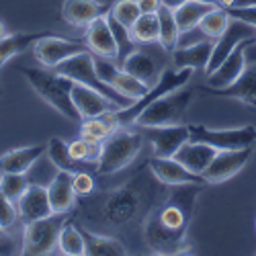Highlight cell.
I'll return each instance as SVG.
<instances>
[{"instance_id":"1","label":"cell","mask_w":256,"mask_h":256,"mask_svg":"<svg viewBox=\"0 0 256 256\" xmlns=\"http://www.w3.org/2000/svg\"><path fill=\"white\" fill-rule=\"evenodd\" d=\"M203 186L207 184L172 186L168 199L146 218L144 240L154 254H193V248L184 242L195 213V201Z\"/></svg>"},{"instance_id":"2","label":"cell","mask_w":256,"mask_h":256,"mask_svg":"<svg viewBox=\"0 0 256 256\" xmlns=\"http://www.w3.org/2000/svg\"><path fill=\"white\" fill-rule=\"evenodd\" d=\"M20 72H23L33 92L46 104H50L54 111H58L68 121H76V123L82 121V115L78 113L76 104L72 100L74 82L70 78L58 74L56 70L50 72V68H23Z\"/></svg>"},{"instance_id":"3","label":"cell","mask_w":256,"mask_h":256,"mask_svg":"<svg viewBox=\"0 0 256 256\" xmlns=\"http://www.w3.org/2000/svg\"><path fill=\"white\" fill-rule=\"evenodd\" d=\"M144 146V136L130 130H115L100 142V154L96 160V174H115L130 166Z\"/></svg>"},{"instance_id":"4","label":"cell","mask_w":256,"mask_h":256,"mask_svg":"<svg viewBox=\"0 0 256 256\" xmlns=\"http://www.w3.org/2000/svg\"><path fill=\"white\" fill-rule=\"evenodd\" d=\"M58 74L70 78L72 82L76 84H84V86H88L96 92H100L102 96H106L109 100L115 102L117 109H125V106H130L134 100L123 96L121 92H117L113 86H109L98 74H96V68H94V54L90 50L86 52H80L76 56H72L70 60L62 62L60 66L56 68Z\"/></svg>"},{"instance_id":"5","label":"cell","mask_w":256,"mask_h":256,"mask_svg":"<svg viewBox=\"0 0 256 256\" xmlns=\"http://www.w3.org/2000/svg\"><path fill=\"white\" fill-rule=\"evenodd\" d=\"M193 72H195L193 68H166V70L162 72L160 80H158L142 98L134 100L130 106H125V109H115V111H113V119L117 121L119 127L134 123V121L138 119V115H140L144 109H148V106H150L154 100H158L160 96L172 92V90H176V88H182L184 84H188V80L193 78Z\"/></svg>"},{"instance_id":"6","label":"cell","mask_w":256,"mask_h":256,"mask_svg":"<svg viewBox=\"0 0 256 256\" xmlns=\"http://www.w3.org/2000/svg\"><path fill=\"white\" fill-rule=\"evenodd\" d=\"M193 94H195V90L184 84L182 88H176L172 92L160 96L158 100H154L148 109H144L138 115V119L134 123H138L140 127H158V125L180 123L190 100H193Z\"/></svg>"},{"instance_id":"7","label":"cell","mask_w":256,"mask_h":256,"mask_svg":"<svg viewBox=\"0 0 256 256\" xmlns=\"http://www.w3.org/2000/svg\"><path fill=\"white\" fill-rule=\"evenodd\" d=\"M66 213H52L48 218L25 224L20 252L25 256H44L50 254L58 246V238L62 228L66 226Z\"/></svg>"},{"instance_id":"8","label":"cell","mask_w":256,"mask_h":256,"mask_svg":"<svg viewBox=\"0 0 256 256\" xmlns=\"http://www.w3.org/2000/svg\"><path fill=\"white\" fill-rule=\"evenodd\" d=\"M142 209V188L138 180L125 182L123 186L111 190L100 203V220L113 228L130 224Z\"/></svg>"},{"instance_id":"9","label":"cell","mask_w":256,"mask_h":256,"mask_svg":"<svg viewBox=\"0 0 256 256\" xmlns=\"http://www.w3.org/2000/svg\"><path fill=\"white\" fill-rule=\"evenodd\" d=\"M188 140L207 144L216 150H240L256 146V127H232V130H211L207 125H188Z\"/></svg>"},{"instance_id":"10","label":"cell","mask_w":256,"mask_h":256,"mask_svg":"<svg viewBox=\"0 0 256 256\" xmlns=\"http://www.w3.org/2000/svg\"><path fill=\"white\" fill-rule=\"evenodd\" d=\"M88 48L80 44V41H70L66 37H60V35H44L41 39L35 41L33 46V56L35 60L41 64L44 68L56 70L62 62L70 60L72 56L80 54V52H86Z\"/></svg>"},{"instance_id":"11","label":"cell","mask_w":256,"mask_h":256,"mask_svg":"<svg viewBox=\"0 0 256 256\" xmlns=\"http://www.w3.org/2000/svg\"><path fill=\"white\" fill-rule=\"evenodd\" d=\"M94 68H96V74L109 84V86H113L117 92H121L123 96L132 98V100L142 98L148 90H150V86H146L144 82H140L132 74H127L115 60L94 56Z\"/></svg>"},{"instance_id":"12","label":"cell","mask_w":256,"mask_h":256,"mask_svg":"<svg viewBox=\"0 0 256 256\" xmlns=\"http://www.w3.org/2000/svg\"><path fill=\"white\" fill-rule=\"evenodd\" d=\"M254 148H240V150H220L211 164L201 174L207 184H220L236 176L240 170L250 162Z\"/></svg>"},{"instance_id":"13","label":"cell","mask_w":256,"mask_h":256,"mask_svg":"<svg viewBox=\"0 0 256 256\" xmlns=\"http://www.w3.org/2000/svg\"><path fill=\"white\" fill-rule=\"evenodd\" d=\"M252 37H256V29H254V27L242 23V20L232 18V20H230V25H228V29H226V33H224L222 37H218V39H216V44H213L211 58H209V64H207L205 72L211 74V72L216 70V68L220 66V64H222L234 50H236V48L242 44V41L252 39Z\"/></svg>"},{"instance_id":"14","label":"cell","mask_w":256,"mask_h":256,"mask_svg":"<svg viewBox=\"0 0 256 256\" xmlns=\"http://www.w3.org/2000/svg\"><path fill=\"white\" fill-rule=\"evenodd\" d=\"M146 132V138L152 144V154L170 158L176 150L188 142V125L174 123V125H158V127H142Z\"/></svg>"},{"instance_id":"15","label":"cell","mask_w":256,"mask_h":256,"mask_svg":"<svg viewBox=\"0 0 256 256\" xmlns=\"http://www.w3.org/2000/svg\"><path fill=\"white\" fill-rule=\"evenodd\" d=\"M148 168L150 172L158 178V182L168 184V186H178V184H207L201 174L190 172L184 168L174 156L162 158V156H152L148 160Z\"/></svg>"},{"instance_id":"16","label":"cell","mask_w":256,"mask_h":256,"mask_svg":"<svg viewBox=\"0 0 256 256\" xmlns=\"http://www.w3.org/2000/svg\"><path fill=\"white\" fill-rule=\"evenodd\" d=\"M254 44H256V37L242 41V44L234 50L216 70H213L211 74H207V86L226 88V86H230L232 82H236L240 78V74L246 70V52Z\"/></svg>"},{"instance_id":"17","label":"cell","mask_w":256,"mask_h":256,"mask_svg":"<svg viewBox=\"0 0 256 256\" xmlns=\"http://www.w3.org/2000/svg\"><path fill=\"white\" fill-rule=\"evenodd\" d=\"M16 205V213H18V220L23 224L41 220V218H48L52 216V203H50V195H48V186H41V184H29L27 190L18 197Z\"/></svg>"},{"instance_id":"18","label":"cell","mask_w":256,"mask_h":256,"mask_svg":"<svg viewBox=\"0 0 256 256\" xmlns=\"http://www.w3.org/2000/svg\"><path fill=\"white\" fill-rule=\"evenodd\" d=\"M205 94L211 96H222V98H234L240 100L248 106H256V64L246 66V70L240 74L236 82H232L226 88H211V86H201Z\"/></svg>"},{"instance_id":"19","label":"cell","mask_w":256,"mask_h":256,"mask_svg":"<svg viewBox=\"0 0 256 256\" xmlns=\"http://www.w3.org/2000/svg\"><path fill=\"white\" fill-rule=\"evenodd\" d=\"M84 39H86V48L94 56L109 58V60L117 58V46H115V39H113L111 27H109V20H106V14L94 18L92 23L86 27Z\"/></svg>"},{"instance_id":"20","label":"cell","mask_w":256,"mask_h":256,"mask_svg":"<svg viewBox=\"0 0 256 256\" xmlns=\"http://www.w3.org/2000/svg\"><path fill=\"white\" fill-rule=\"evenodd\" d=\"M106 12H109L106 6L100 4L98 0H64L62 2V18L72 27L86 29L94 18Z\"/></svg>"},{"instance_id":"21","label":"cell","mask_w":256,"mask_h":256,"mask_svg":"<svg viewBox=\"0 0 256 256\" xmlns=\"http://www.w3.org/2000/svg\"><path fill=\"white\" fill-rule=\"evenodd\" d=\"M72 100L76 104L78 113L82 115V119H88V117H98L106 111H115L117 106L113 100H109L106 96H102L100 92L84 86V84H76L72 86Z\"/></svg>"},{"instance_id":"22","label":"cell","mask_w":256,"mask_h":256,"mask_svg":"<svg viewBox=\"0 0 256 256\" xmlns=\"http://www.w3.org/2000/svg\"><path fill=\"white\" fill-rule=\"evenodd\" d=\"M72 172L66 170H58L54 174V178L48 184V195H50V203H52V211L54 213H68L74 203H76V190H74V180H72Z\"/></svg>"},{"instance_id":"23","label":"cell","mask_w":256,"mask_h":256,"mask_svg":"<svg viewBox=\"0 0 256 256\" xmlns=\"http://www.w3.org/2000/svg\"><path fill=\"white\" fill-rule=\"evenodd\" d=\"M121 68L132 74L134 78H138L140 82H144L146 86H154V84L160 80L162 72H160V62L148 52H142V50H136L130 58H127Z\"/></svg>"},{"instance_id":"24","label":"cell","mask_w":256,"mask_h":256,"mask_svg":"<svg viewBox=\"0 0 256 256\" xmlns=\"http://www.w3.org/2000/svg\"><path fill=\"white\" fill-rule=\"evenodd\" d=\"M216 154H218L216 148H211V146H207V144H201V142L188 140V142H184V144L178 148V150H176L174 158H176L184 168H188L190 172L203 174L205 168L211 164V160L216 158Z\"/></svg>"},{"instance_id":"25","label":"cell","mask_w":256,"mask_h":256,"mask_svg":"<svg viewBox=\"0 0 256 256\" xmlns=\"http://www.w3.org/2000/svg\"><path fill=\"white\" fill-rule=\"evenodd\" d=\"M48 152V146H23L8 150L4 156H0V172H29L35 162Z\"/></svg>"},{"instance_id":"26","label":"cell","mask_w":256,"mask_h":256,"mask_svg":"<svg viewBox=\"0 0 256 256\" xmlns=\"http://www.w3.org/2000/svg\"><path fill=\"white\" fill-rule=\"evenodd\" d=\"M211 50H213L211 39H199L188 46H176V50L172 52V64L174 68L205 70L211 58Z\"/></svg>"},{"instance_id":"27","label":"cell","mask_w":256,"mask_h":256,"mask_svg":"<svg viewBox=\"0 0 256 256\" xmlns=\"http://www.w3.org/2000/svg\"><path fill=\"white\" fill-rule=\"evenodd\" d=\"M48 158L58 170H66V172H72V174L80 172V170H92V172H96V164L76 160L70 152L68 144L62 138H52L48 142Z\"/></svg>"},{"instance_id":"28","label":"cell","mask_w":256,"mask_h":256,"mask_svg":"<svg viewBox=\"0 0 256 256\" xmlns=\"http://www.w3.org/2000/svg\"><path fill=\"white\" fill-rule=\"evenodd\" d=\"M84 238V254L88 256H125L127 248L117 238H106L86 228H80Z\"/></svg>"},{"instance_id":"29","label":"cell","mask_w":256,"mask_h":256,"mask_svg":"<svg viewBox=\"0 0 256 256\" xmlns=\"http://www.w3.org/2000/svg\"><path fill=\"white\" fill-rule=\"evenodd\" d=\"M48 33H8L6 37L0 39V70L6 66L14 56L23 54L27 48L35 46V41L41 39Z\"/></svg>"},{"instance_id":"30","label":"cell","mask_w":256,"mask_h":256,"mask_svg":"<svg viewBox=\"0 0 256 256\" xmlns=\"http://www.w3.org/2000/svg\"><path fill=\"white\" fill-rule=\"evenodd\" d=\"M211 8H216V6L205 4V2H197V0H188V2L180 4L178 8H174L172 12H174V18H176V25H178L180 35L197 29L199 23H201V18H203Z\"/></svg>"},{"instance_id":"31","label":"cell","mask_w":256,"mask_h":256,"mask_svg":"<svg viewBox=\"0 0 256 256\" xmlns=\"http://www.w3.org/2000/svg\"><path fill=\"white\" fill-rule=\"evenodd\" d=\"M158 20H160L158 46H160L164 52H174L176 46H178L180 31H178V25H176V18H174L172 8H168V6L162 4V6L158 8Z\"/></svg>"},{"instance_id":"32","label":"cell","mask_w":256,"mask_h":256,"mask_svg":"<svg viewBox=\"0 0 256 256\" xmlns=\"http://www.w3.org/2000/svg\"><path fill=\"white\" fill-rule=\"evenodd\" d=\"M132 35L136 39V44H142V46L158 44V37H160L158 12H142V16L132 25Z\"/></svg>"},{"instance_id":"33","label":"cell","mask_w":256,"mask_h":256,"mask_svg":"<svg viewBox=\"0 0 256 256\" xmlns=\"http://www.w3.org/2000/svg\"><path fill=\"white\" fill-rule=\"evenodd\" d=\"M106 20H109V27H111L115 46H117V58H115V62L121 66V64L136 52V39L132 35V29L125 27L123 23H119V20L113 18L109 12H106Z\"/></svg>"},{"instance_id":"34","label":"cell","mask_w":256,"mask_h":256,"mask_svg":"<svg viewBox=\"0 0 256 256\" xmlns=\"http://www.w3.org/2000/svg\"><path fill=\"white\" fill-rule=\"evenodd\" d=\"M230 20L232 16L228 14V10L224 6H216V8H211L203 18H201V23H199V31L203 37L207 39H218L226 33L228 25H230Z\"/></svg>"},{"instance_id":"35","label":"cell","mask_w":256,"mask_h":256,"mask_svg":"<svg viewBox=\"0 0 256 256\" xmlns=\"http://www.w3.org/2000/svg\"><path fill=\"white\" fill-rule=\"evenodd\" d=\"M58 250L66 256H82L84 254V238L80 228H76L72 222H66L58 238Z\"/></svg>"},{"instance_id":"36","label":"cell","mask_w":256,"mask_h":256,"mask_svg":"<svg viewBox=\"0 0 256 256\" xmlns=\"http://www.w3.org/2000/svg\"><path fill=\"white\" fill-rule=\"evenodd\" d=\"M29 184L31 182L27 178V172H0V190L12 203L18 201V197L25 193Z\"/></svg>"},{"instance_id":"37","label":"cell","mask_w":256,"mask_h":256,"mask_svg":"<svg viewBox=\"0 0 256 256\" xmlns=\"http://www.w3.org/2000/svg\"><path fill=\"white\" fill-rule=\"evenodd\" d=\"M115 130L102 119V115L98 117H88V119H82V127H80V138L82 140H88V142H102L104 138H109Z\"/></svg>"},{"instance_id":"38","label":"cell","mask_w":256,"mask_h":256,"mask_svg":"<svg viewBox=\"0 0 256 256\" xmlns=\"http://www.w3.org/2000/svg\"><path fill=\"white\" fill-rule=\"evenodd\" d=\"M109 14L113 18H117L119 23H123L125 27L132 29V25L142 16V8L138 4V0H117L113 8L109 10Z\"/></svg>"},{"instance_id":"39","label":"cell","mask_w":256,"mask_h":256,"mask_svg":"<svg viewBox=\"0 0 256 256\" xmlns=\"http://www.w3.org/2000/svg\"><path fill=\"white\" fill-rule=\"evenodd\" d=\"M68 148H70V152L76 160L90 162V164H96L98 154H100V144L98 142H88V140H82V138L68 144Z\"/></svg>"},{"instance_id":"40","label":"cell","mask_w":256,"mask_h":256,"mask_svg":"<svg viewBox=\"0 0 256 256\" xmlns=\"http://www.w3.org/2000/svg\"><path fill=\"white\" fill-rule=\"evenodd\" d=\"M18 220V213H16V205L0 190V228L8 230L10 226H14V222Z\"/></svg>"},{"instance_id":"41","label":"cell","mask_w":256,"mask_h":256,"mask_svg":"<svg viewBox=\"0 0 256 256\" xmlns=\"http://www.w3.org/2000/svg\"><path fill=\"white\" fill-rule=\"evenodd\" d=\"M72 180H74V190H76L78 197H86L94 190V178H92V174L88 172V170H80V172H76L72 176Z\"/></svg>"},{"instance_id":"42","label":"cell","mask_w":256,"mask_h":256,"mask_svg":"<svg viewBox=\"0 0 256 256\" xmlns=\"http://www.w3.org/2000/svg\"><path fill=\"white\" fill-rule=\"evenodd\" d=\"M228 14L256 29V6H226Z\"/></svg>"},{"instance_id":"43","label":"cell","mask_w":256,"mask_h":256,"mask_svg":"<svg viewBox=\"0 0 256 256\" xmlns=\"http://www.w3.org/2000/svg\"><path fill=\"white\" fill-rule=\"evenodd\" d=\"M138 4L142 12H158V8L162 6V0H138Z\"/></svg>"},{"instance_id":"44","label":"cell","mask_w":256,"mask_h":256,"mask_svg":"<svg viewBox=\"0 0 256 256\" xmlns=\"http://www.w3.org/2000/svg\"><path fill=\"white\" fill-rule=\"evenodd\" d=\"M184 2H188V0H162V4L164 6H168V8H178L180 4H184Z\"/></svg>"},{"instance_id":"45","label":"cell","mask_w":256,"mask_h":256,"mask_svg":"<svg viewBox=\"0 0 256 256\" xmlns=\"http://www.w3.org/2000/svg\"><path fill=\"white\" fill-rule=\"evenodd\" d=\"M234 6H256V0H236Z\"/></svg>"},{"instance_id":"46","label":"cell","mask_w":256,"mask_h":256,"mask_svg":"<svg viewBox=\"0 0 256 256\" xmlns=\"http://www.w3.org/2000/svg\"><path fill=\"white\" fill-rule=\"evenodd\" d=\"M6 35H8V27H6L4 20H0V39L6 37Z\"/></svg>"},{"instance_id":"47","label":"cell","mask_w":256,"mask_h":256,"mask_svg":"<svg viewBox=\"0 0 256 256\" xmlns=\"http://www.w3.org/2000/svg\"><path fill=\"white\" fill-rule=\"evenodd\" d=\"M197 2H205V4H211V6H220V0H197Z\"/></svg>"},{"instance_id":"48","label":"cell","mask_w":256,"mask_h":256,"mask_svg":"<svg viewBox=\"0 0 256 256\" xmlns=\"http://www.w3.org/2000/svg\"><path fill=\"white\" fill-rule=\"evenodd\" d=\"M234 2H236V0H220V6H234Z\"/></svg>"},{"instance_id":"49","label":"cell","mask_w":256,"mask_h":256,"mask_svg":"<svg viewBox=\"0 0 256 256\" xmlns=\"http://www.w3.org/2000/svg\"><path fill=\"white\" fill-rule=\"evenodd\" d=\"M2 236H4V230H2V228H0V238H2Z\"/></svg>"}]
</instances>
